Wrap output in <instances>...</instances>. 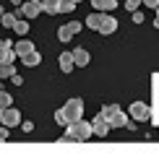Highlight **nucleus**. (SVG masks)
<instances>
[{
    "label": "nucleus",
    "mask_w": 159,
    "mask_h": 156,
    "mask_svg": "<svg viewBox=\"0 0 159 156\" xmlns=\"http://www.w3.org/2000/svg\"><path fill=\"white\" fill-rule=\"evenodd\" d=\"M86 26L107 37V34H115L117 31V18H112L107 11H97V13H91V16H86Z\"/></svg>",
    "instance_id": "1"
},
{
    "label": "nucleus",
    "mask_w": 159,
    "mask_h": 156,
    "mask_svg": "<svg viewBox=\"0 0 159 156\" xmlns=\"http://www.w3.org/2000/svg\"><path fill=\"white\" fill-rule=\"evenodd\" d=\"M65 135H68L70 141H81V143L89 141V138H91V122H86L84 117H81V120H76V122H70Z\"/></svg>",
    "instance_id": "2"
},
{
    "label": "nucleus",
    "mask_w": 159,
    "mask_h": 156,
    "mask_svg": "<svg viewBox=\"0 0 159 156\" xmlns=\"http://www.w3.org/2000/svg\"><path fill=\"white\" fill-rule=\"evenodd\" d=\"M60 112L65 115L68 125H70V122H76V120H81V117H84V99H68V102L63 104Z\"/></svg>",
    "instance_id": "3"
},
{
    "label": "nucleus",
    "mask_w": 159,
    "mask_h": 156,
    "mask_svg": "<svg viewBox=\"0 0 159 156\" xmlns=\"http://www.w3.org/2000/svg\"><path fill=\"white\" fill-rule=\"evenodd\" d=\"M18 122H21V112L18 109H13V107H3L0 109V125H5V128H18Z\"/></svg>",
    "instance_id": "4"
},
{
    "label": "nucleus",
    "mask_w": 159,
    "mask_h": 156,
    "mask_svg": "<svg viewBox=\"0 0 159 156\" xmlns=\"http://www.w3.org/2000/svg\"><path fill=\"white\" fill-rule=\"evenodd\" d=\"M110 128H128V130H136V125H130V115H125L123 109H117L115 115L110 117Z\"/></svg>",
    "instance_id": "5"
},
{
    "label": "nucleus",
    "mask_w": 159,
    "mask_h": 156,
    "mask_svg": "<svg viewBox=\"0 0 159 156\" xmlns=\"http://www.w3.org/2000/svg\"><path fill=\"white\" fill-rule=\"evenodd\" d=\"M18 55L13 52V42L11 39H0V63H16Z\"/></svg>",
    "instance_id": "6"
},
{
    "label": "nucleus",
    "mask_w": 159,
    "mask_h": 156,
    "mask_svg": "<svg viewBox=\"0 0 159 156\" xmlns=\"http://www.w3.org/2000/svg\"><path fill=\"white\" fill-rule=\"evenodd\" d=\"M110 133V122L104 120L102 115H97L94 120H91V135H97V138H107Z\"/></svg>",
    "instance_id": "7"
},
{
    "label": "nucleus",
    "mask_w": 159,
    "mask_h": 156,
    "mask_svg": "<svg viewBox=\"0 0 159 156\" xmlns=\"http://www.w3.org/2000/svg\"><path fill=\"white\" fill-rule=\"evenodd\" d=\"M130 117H133V120H138V122L149 120V117H151L149 104H143V102H133V104H130Z\"/></svg>",
    "instance_id": "8"
},
{
    "label": "nucleus",
    "mask_w": 159,
    "mask_h": 156,
    "mask_svg": "<svg viewBox=\"0 0 159 156\" xmlns=\"http://www.w3.org/2000/svg\"><path fill=\"white\" fill-rule=\"evenodd\" d=\"M39 0H26V3L21 5V16H26V18H37L39 16Z\"/></svg>",
    "instance_id": "9"
},
{
    "label": "nucleus",
    "mask_w": 159,
    "mask_h": 156,
    "mask_svg": "<svg viewBox=\"0 0 159 156\" xmlns=\"http://www.w3.org/2000/svg\"><path fill=\"white\" fill-rule=\"evenodd\" d=\"M70 57H73V65H78V68L89 65V60H91V55H89L86 50H81V47H76L73 52H70Z\"/></svg>",
    "instance_id": "10"
},
{
    "label": "nucleus",
    "mask_w": 159,
    "mask_h": 156,
    "mask_svg": "<svg viewBox=\"0 0 159 156\" xmlns=\"http://www.w3.org/2000/svg\"><path fill=\"white\" fill-rule=\"evenodd\" d=\"M21 60H24V65H26V68H37V65L42 63V55H39L37 50H31V52H26Z\"/></svg>",
    "instance_id": "11"
},
{
    "label": "nucleus",
    "mask_w": 159,
    "mask_h": 156,
    "mask_svg": "<svg viewBox=\"0 0 159 156\" xmlns=\"http://www.w3.org/2000/svg\"><path fill=\"white\" fill-rule=\"evenodd\" d=\"M31 50H34V42H26V39H21V42L13 44V52H16L18 57H24L26 52H31Z\"/></svg>",
    "instance_id": "12"
},
{
    "label": "nucleus",
    "mask_w": 159,
    "mask_h": 156,
    "mask_svg": "<svg viewBox=\"0 0 159 156\" xmlns=\"http://www.w3.org/2000/svg\"><path fill=\"white\" fill-rule=\"evenodd\" d=\"M57 63H60V70H63V73H70V70L76 68V65H73V57H70V52H63Z\"/></svg>",
    "instance_id": "13"
},
{
    "label": "nucleus",
    "mask_w": 159,
    "mask_h": 156,
    "mask_svg": "<svg viewBox=\"0 0 159 156\" xmlns=\"http://www.w3.org/2000/svg\"><path fill=\"white\" fill-rule=\"evenodd\" d=\"M91 5H94L97 11H115L117 0H91Z\"/></svg>",
    "instance_id": "14"
},
{
    "label": "nucleus",
    "mask_w": 159,
    "mask_h": 156,
    "mask_svg": "<svg viewBox=\"0 0 159 156\" xmlns=\"http://www.w3.org/2000/svg\"><path fill=\"white\" fill-rule=\"evenodd\" d=\"M39 11L55 16V13H57V0H39Z\"/></svg>",
    "instance_id": "15"
},
{
    "label": "nucleus",
    "mask_w": 159,
    "mask_h": 156,
    "mask_svg": "<svg viewBox=\"0 0 159 156\" xmlns=\"http://www.w3.org/2000/svg\"><path fill=\"white\" fill-rule=\"evenodd\" d=\"M13 31H16L18 37H24V34H29V21H18V16H16V21H13V26H11Z\"/></svg>",
    "instance_id": "16"
},
{
    "label": "nucleus",
    "mask_w": 159,
    "mask_h": 156,
    "mask_svg": "<svg viewBox=\"0 0 159 156\" xmlns=\"http://www.w3.org/2000/svg\"><path fill=\"white\" fill-rule=\"evenodd\" d=\"M73 11H76L73 0H57V13H73Z\"/></svg>",
    "instance_id": "17"
},
{
    "label": "nucleus",
    "mask_w": 159,
    "mask_h": 156,
    "mask_svg": "<svg viewBox=\"0 0 159 156\" xmlns=\"http://www.w3.org/2000/svg\"><path fill=\"white\" fill-rule=\"evenodd\" d=\"M16 73V65L13 63H0V78H11Z\"/></svg>",
    "instance_id": "18"
},
{
    "label": "nucleus",
    "mask_w": 159,
    "mask_h": 156,
    "mask_svg": "<svg viewBox=\"0 0 159 156\" xmlns=\"http://www.w3.org/2000/svg\"><path fill=\"white\" fill-rule=\"evenodd\" d=\"M117 109H120V107H117V104H107V107H102V112H99V115H102V117H104V120H110V117H112V115H115V112H117Z\"/></svg>",
    "instance_id": "19"
},
{
    "label": "nucleus",
    "mask_w": 159,
    "mask_h": 156,
    "mask_svg": "<svg viewBox=\"0 0 159 156\" xmlns=\"http://www.w3.org/2000/svg\"><path fill=\"white\" fill-rule=\"evenodd\" d=\"M13 21H16V13H3V16H0V24H3L5 29H11Z\"/></svg>",
    "instance_id": "20"
},
{
    "label": "nucleus",
    "mask_w": 159,
    "mask_h": 156,
    "mask_svg": "<svg viewBox=\"0 0 159 156\" xmlns=\"http://www.w3.org/2000/svg\"><path fill=\"white\" fill-rule=\"evenodd\" d=\"M70 37H73V34H70L68 26H60V29H57V39H60V42H68Z\"/></svg>",
    "instance_id": "21"
},
{
    "label": "nucleus",
    "mask_w": 159,
    "mask_h": 156,
    "mask_svg": "<svg viewBox=\"0 0 159 156\" xmlns=\"http://www.w3.org/2000/svg\"><path fill=\"white\" fill-rule=\"evenodd\" d=\"M11 104H13L11 94H8V91H0V109H3V107H11Z\"/></svg>",
    "instance_id": "22"
},
{
    "label": "nucleus",
    "mask_w": 159,
    "mask_h": 156,
    "mask_svg": "<svg viewBox=\"0 0 159 156\" xmlns=\"http://www.w3.org/2000/svg\"><path fill=\"white\" fill-rule=\"evenodd\" d=\"M55 122H57V125H63V128H68V120H65V115L60 112V109L55 112Z\"/></svg>",
    "instance_id": "23"
},
{
    "label": "nucleus",
    "mask_w": 159,
    "mask_h": 156,
    "mask_svg": "<svg viewBox=\"0 0 159 156\" xmlns=\"http://www.w3.org/2000/svg\"><path fill=\"white\" fill-rule=\"evenodd\" d=\"M70 29V34H78V31H81V21H70V24H65Z\"/></svg>",
    "instance_id": "24"
},
{
    "label": "nucleus",
    "mask_w": 159,
    "mask_h": 156,
    "mask_svg": "<svg viewBox=\"0 0 159 156\" xmlns=\"http://www.w3.org/2000/svg\"><path fill=\"white\" fill-rule=\"evenodd\" d=\"M130 13H133V24H143V21H146V18H143V13L138 11V8H136V11H130Z\"/></svg>",
    "instance_id": "25"
},
{
    "label": "nucleus",
    "mask_w": 159,
    "mask_h": 156,
    "mask_svg": "<svg viewBox=\"0 0 159 156\" xmlns=\"http://www.w3.org/2000/svg\"><path fill=\"white\" fill-rule=\"evenodd\" d=\"M141 3H143V0H125V8H128V11H136Z\"/></svg>",
    "instance_id": "26"
},
{
    "label": "nucleus",
    "mask_w": 159,
    "mask_h": 156,
    "mask_svg": "<svg viewBox=\"0 0 159 156\" xmlns=\"http://www.w3.org/2000/svg\"><path fill=\"white\" fill-rule=\"evenodd\" d=\"M21 130H24V133H31V130H34V122H29V120H21Z\"/></svg>",
    "instance_id": "27"
},
{
    "label": "nucleus",
    "mask_w": 159,
    "mask_h": 156,
    "mask_svg": "<svg viewBox=\"0 0 159 156\" xmlns=\"http://www.w3.org/2000/svg\"><path fill=\"white\" fill-rule=\"evenodd\" d=\"M11 83H16V86H21V83H24V78L18 76V73H13V76H11Z\"/></svg>",
    "instance_id": "28"
},
{
    "label": "nucleus",
    "mask_w": 159,
    "mask_h": 156,
    "mask_svg": "<svg viewBox=\"0 0 159 156\" xmlns=\"http://www.w3.org/2000/svg\"><path fill=\"white\" fill-rule=\"evenodd\" d=\"M143 5H146V8H157L159 0H143Z\"/></svg>",
    "instance_id": "29"
},
{
    "label": "nucleus",
    "mask_w": 159,
    "mask_h": 156,
    "mask_svg": "<svg viewBox=\"0 0 159 156\" xmlns=\"http://www.w3.org/2000/svg\"><path fill=\"white\" fill-rule=\"evenodd\" d=\"M5 138H8V128L3 125V128H0V141H5Z\"/></svg>",
    "instance_id": "30"
},
{
    "label": "nucleus",
    "mask_w": 159,
    "mask_h": 156,
    "mask_svg": "<svg viewBox=\"0 0 159 156\" xmlns=\"http://www.w3.org/2000/svg\"><path fill=\"white\" fill-rule=\"evenodd\" d=\"M154 11H157V21H154V26H157V29H159V5H157Z\"/></svg>",
    "instance_id": "31"
},
{
    "label": "nucleus",
    "mask_w": 159,
    "mask_h": 156,
    "mask_svg": "<svg viewBox=\"0 0 159 156\" xmlns=\"http://www.w3.org/2000/svg\"><path fill=\"white\" fill-rule=\"evenodd\" d=\"M11 3H16V5H18V3H21V0H11Z\"/></svg>",
    "instance_id": "32"
},
{
    "label": "nucleus",
    "mask_w": 159,
    "mask_h": 156,
    "mask_svg": "<svg viewBox=\"0 0 159 156\" xmlns=\"http://www.w3.org/2000/svg\"><path fill=\"white\" fill-rule=\"evenodd\" d=\"M0 16H3V8H0Z\"/></svg>",
    "instance_id": "33"
},
{
    "label": "nucleus",
    "mask_w": 159,
    "mask_h": 156,
    "mask_svg": "<svg viewBox=\"0 0 159 156\" xmlns=\"http://www.w3.org/2000/svg\"><path fill=\"white\" fill-rule=\"evenodd\" d=\"M73 3H81V0H73Z\"/></svg>",
    "instance_id": "34"
}]
</instances>
